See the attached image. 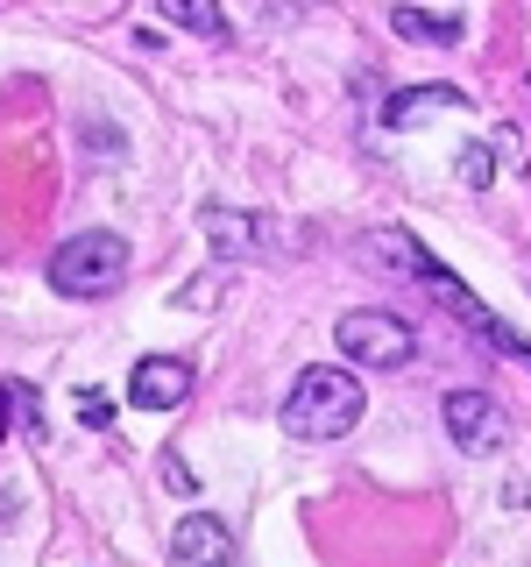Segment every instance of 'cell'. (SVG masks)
<instances>
[{"instance_id": "obj_1", "label": "cell", "mask_w": 531, "mask_h": 567, "mask_svg": "<svg viewBox=\"0 0 531 567\" xmlns=\"http://www.w3.org/2000/svg\"><path fill=\"white\" fill-rule=\"evenodd\" d=\"M368 412V390L347 369H298L291 398H283V433L291 440H341Z\"/></svg>"}, {"instance_id": "obj_2", "label": "cell", "mask_w": 531, "mask_h": 567, "mask_svg": "<svg viewBox=\"0 0 531 567\" xmlns=\"http://www.w3.org/2000/svg\"><path fill=\"white\" fill-rule=\"evenodd\" d=\"M128 270V241L106 235V227H85V235H71L58 256H50V284H58L64 298H106Z\"/></svg>"}, {"instance_id": "obj_3", "label": "cell", "mask_w": 531, "mask_h": 567, "mask_svg": "<svg viewBox=\"0 0 531 567\" xmlns=\"http://www.w3.org/2000/svg\"><path fill=\"white\" fill-rule=\"evenodd\" d=\"M333 341H341V354H347V362H362V369H404V362L418 354V333H412V319H397V312H376V306H362V312H341Z\"/></svg>"}, {"instance_id": "obj_4", "label": "cell", "mask_w": 531, "mask_h": 567, "mask_svg": "<svg viewBox=\"0 0 531 567\" xmlns=\"http://www.w3.org/2000/svg\"><path fill=\"white\" fill-rule=\"evenodd\" d=\"M439 419H447V433H454L460 454H503L510 447V412L489 398V390H447Z\"/></svg>"}, {"instance_id": "obj_5", "label": "cell", "mask_w": 531, "mask_h": 567, "mask_svg": "<svg viewBox=\"0 0 531 567\" xmlns=\"http://www.w3.org/2000/svg\"><path fill=\"white\" fill-rule=\"evenodd\" d=\"M425 291H433V298H439V306H447V312L460 319V327H475V333H482V341H489L496 354H524V362H531V348H524V341H518V333H510V327H503V319H496V312H489V306H482V298H475V291H468V284H460V277H454V270H439V262H433V277H425Z\"/></svg>"}, {"instance_id": "obj_6", "label": "cell", "mask_w": 531, "mask_h": 567, "mask_svg": "<svg viewBox=\"0 0 531 567\" xmlns=\"http://www.w3.org/2000/svg\"><path fill=\"white\" fill-rule=\"evenodd\" d=\"M170 554L185 567H235V532L212 518V511H191V518H177V532H170Z\"/></svg>"}, {"instance_id": "obj_7", "label": "cell", "mask_w": 531, "mask_h": 567, "mask_svg": "<svg viewBox=\"0 0 531 567\" xmlns=\"http://www.w3.org/2000/svg\"><path fill=\"white\" fill-rule=\"evenodd\" d=\"M128 398L142 404V412H170V404L191 398V369L177 362V354H149V362H135Z\"/></svg>"}, {"instance_id": "obj_8", "label": "cell", "mask_w": 531, "mask_h": 567, "mask_svg": "<svg viewBox=\"0 0 531 567\" xmlns=\"http://www.w3.org/2000/svg\"><path fill=\"white\" fill-rule=\"evenodd\" d=\"M199 220H206V235H212V248H220V256H270V235H262L270 220H256V213L206 206Z\"/></svg>"}, {"instance_id": "obj_9", "label": "cell", "mask_w": 531, "mask_h": 567, "mask_svg": "<svg viewBox=\"0 0 531 567\" xmlns=\"http://www.w3.org/2000/svg\"><path fill=\"white\" fill-rule=\"evenodd\" d=\"M454 106H468V100H460V85H412V93H389L383 121H389V128H418V121L454 114Z\"/></svg>"}, {"instance_id": "obj_10", "label": "cell", "mask_w": 531, "mask_h": 567, "mask_svg": "<svg viewBox=\"0 0 531 567\" xmlns=\"http://www.w3.org/2000/svg\"><path fill=\"white\" fill-rule=\"evenodd\" d=\"M389 29L412 35V43H433V50H454L460 43V22H454V14H425V8H397V14H389Z\"/></svg>"}, {"instance_id": "obj_11", "label": "cell", "mask_w": 531, "mask_h": 567, "mask_svg": "<svg viewBox=\"0 0 531 567\" xmlns=\"http://www.w3.org/2000/svg\"><path fill=\"white\" fill-rule=\"evenodd\" d=\"M156 14H164L170 29H191V35H220L227 29L220 0H156Z\"/></svg>"}, {"instance_id": "obj_12", "label": "cell", "mask_w": 531, "mask_h": 567, "mask_svg": "<svg viewBox=\"0 0 531 567\" xmlns=\"http://www.w3.org/2000/svg\"><path fill=\"white\" fill-rule=\"evenodd\" d=\"M454 171H460V185H468V192H489V185H496V156H489V142H468V150L454 156Z\"/></svg>"}, {"instance_id": "obj_13", "label": "cell", "mask_w": 531, "mask_h": 567, "mask_svg": "<svg viewBox=\"0 0 531 567\" xmlns=\"http://www.w3.org/2000/svg\"><path fill=\"white\" fill-rule=\"evenodd\" d=\"M29 419L35 425V404H29V383H0V440H8V425Z\"/></svg>"}, {"instance_id": "obj_14", "label": "cell", "mask_w": 531, "mask_h": 567, "mask_svg": "<svg viewBox=\"0 0 531 567\" xmlns=\"http://www.w3.org/2000/svg\"><path fill=\"white\" fill-rule=\"evenodd\" d=\"M79 419H85V425H106V419H114V404H106V390H79Z\"/></svg>"}]
</instances>
